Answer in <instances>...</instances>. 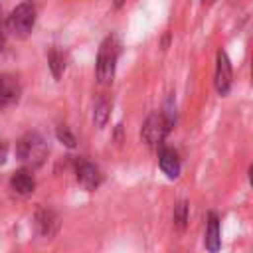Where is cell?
Here are the masks:
<instances>
[{"instance_id":"ba28073f","label":"cell","mask_w":253,"mask_h":253,"mask_svg":"<svg viewBox=\"0 0 253 253\" xmlns=\"http://www.w3.org/2000/svg\"><path fill=\"white\" fill-rule=\"evenodd\" d=\"M158 162H160V170H162L168 178H178V174H180V158H178L176 150L160 146Z\"/></svg>"},{"instance_id":"8992f818","label":"cell","mask_w":253,"mask_h":253,"mask_svg":"<svg viewBox=\"0 0 253 253\" xmlns=\"http://www.w3.org/2000/svg\"><path fill=\"white\" fill-rule=\"evenodd\" d=\"M75 174H77V182L85 188V190H95L99 188V184L103 182V176L99 172V168L87 160H79L77 162V168H75Z\"/></svg>"},{"instance_id":"e0dca14e","label":"cell","mask_w":253,"mask_h":253,"mask_svg":"<svg viewBox=\"0 0 253 253\" xmlns=\"http://www.w3.org/2000/svg\"><path fill=\"white\" fill-rule=\"evenodd\" d=\"M4 43H6V36H4V30H2V26H0V51L4 49Z\"/></svg>"},{"instance_id":"ac0fdd59","label":"cell","mask_w":253,"mask_h":253,"mask_svg":"<svg viewBox=\"0 0 253 253\" xmlns=\"http://www.w3.org/2000/svg\"><path fill=\"white\" fill-rule=\"evenodd\" d=\"M123 4H125V0H115V6H117V8L123 6Z\"/></svg>"},{"instance_id":"30bf717a","label":"cell","mask_w":253,"mask_h":253,"mask_svg":"<svg viewBox=\"0 0 253 253\" xmlns=\"http://www.w3.org/2000/svg\"><path fill=\"white\" fill-rule=\"evenodd\" d=\"M20 97V87L12 77H0V109L16 103Z\"/></svg>"},{"instance_id":"5b68a950","label":"cell","mask_w":253,"mask_h":253,"mask_svg":"<svg viewBox=\"0 0 253 253\" xmlns=\"http://www.w3.org/2000/svg\"><path fill=\"white\" fill-rule=\"evenodd\" d=\"M231 79H233V71H231V61L227 57V53L223 49L217 51V61H215V89L221 97H225L231 89Z\"/></svg>"},{"instance_id":"52a82bcc","label":"cell","mask_w":253,"mask_h":253,"mask_svg":"<svg viewBox=\"0 0 253 253\" xmlns=\"http://www.w3.org/2000/svg\"><path fill=\"white\" fill-rule=\"evenodd\" d=\"M34 223H36V229L42 237H53L57 227H59V219L51 210H38Z\"/></svg>"},{"instance_id":"9a60e30c","label":"cell","mask_w":253,"mask_h":253,"mask_svg":"<svg viewBox=\"0 0 253 253\" xmlns=\"http://www.w3.org/2000/svg\"><path fill=\"white\" fill-rule=\"evenodd\" d=\"M55 134H57V138H59L65 146H69V148H73V146H75V136L69 132V128H67V126H59Z\"/></svg>"},{"instance_id":"6da1fadb","label":"cell","mask_w":253,"mask_h":253,"mask_svg":"<svg viewBox=\"0 0 253 253\" xmlns=\"http://www.w3.org/2000/svg\"><path fill=\"white\" fill-rule=\"evenodd\" d=\"M16 156L30 168L40 166L47 156V142L38 132H26L16 144Z\"/></svg>"},{"instance_id":"5bb4252c","label":"cell","mask_w":253,"mask_h":253,"mask_svg":"<svg viewBox=\"0 0 253 253\" xmlns=\"http://www.w3.org/2000/svg\"><path fill=\"white\" fill-rule=\"evenodd\" d=\"M188 223V202H178L174 206V225L178 229H184Z\"/></svg>"},{"instance_id":"2e32d148","label":"cell","mask_w":253,"mask_h":253,"mask_svg":"<svg viewBox=\"0 0 253 253\" xmlns=\"http://www.w3.org/2000/svg\"><path fill=\"white\" fill-rule=\"evenodd\" d=\"M6 158H8V144L0 142V166L6 162Z\"/></svg>"},{"instance_id":"3957f363","label":"cell","mask_w":253,"mask_h":253,"mask_svg":"<svg viewBox=\"0 0 253 253\" xmlns=\"http://www.w3.org/2000/svg\"><path fill=\"white\" fill-rule=\"evenodd\" d=\"M34 24H36V8H34L32 2H22V4H18V6L10 12V16H8V20H6L8 30H10L14 36H18V38H26V36L32 32Z\"/></svg>"},{"instance_id":"4fadbf2b","label":"cell","mask_w":253,"mask_h":253,"mask_svg":"<svg viewBox=\"0 0 253 253\" xmlns=\"http://www.w3.org/2000/svg\"><path fill=\"white\" fill-rule=\"evenodd\" d=\"M47 61H49V69H51L53 77L59 79L63 75V71H65V57H63V53L57 51V49H51Z\"/></svg>"},{"instance_id":"d6986e66","label":"cell","mask_w":253,"mask_h":253,"mask_svg":"<svg viewBox=\"0 0 253 253\" xmlns=\"http://www.w3.org/2000/svg\"><path fill=\"white\" fill-rule=\"evenodd\" d=\"M204 2H213V0H204Z\"/></svg>"},{"instance_id":"8fae6325","label":"cell","mask_w":253,"mask_h":253,"mask_svg":"<svg viewBox=\"0 0 253 253\" xmlns=\"http://www.w3.org/2000/svg\"><path fill=\"white\" fill-rule=\"evenodd\" d=\"M206 247L210 251H217L219 249V223L215 213L208 215V229H206Z\"/></svg>"},{"instance_id":"277c9868","label":"cell","mask_w":253,"mask_h":253,"mask_svg":"<svg viewBox=\"0 0 253 253\" xmlns=\"http://www.w3.org/2000/svg\"><path fill=\"white\" fill-rule=\"evenodd\" d=\"M172 123L162 115V113H154L150 115L144 125H142V140L150 146V148H160L168 130H170Z\"/></svg>"},{"instance_id":"7c38bea8","label":"cell","mask_w":253,"mask_h":253,"mask_svg":"<svg viewBox=\"0 0 253 253\" xmlns=\"http://www.w3.org/2000/svg\"><path fill=\"white\" fill-rule=\"evenodd\" d=\"M109 117H111V105H109V101H107V99H99V101L95 103V111H93V121H95V125H97L99 128H103V126L107 125Z\"/></svg>"},{"instance_id":"9c48e42d","label":"cell","mask_w":253,"mask_h":253,"mask_svg":"<svg viewBox=\"0 0 253 253\" xmlns=\"http://www.w3.org/2000/svg\"><path fill=\"white\" fill-rule=\"evenodd\" d=\"M10 186H12V190H14L16 194H20V196H30V194L34 192V188H36V180H34V176L30 174V170L22 168V170H18V172L12 174Z\"/></svg>"},{"instance_id":"7a4b0ae2","label":"cell","mask_w":253,"mask_h":253,"mask_svg":"<svg viewBox=\"0 0 253 253\" xmlns=\"http://www.w3.org/2000/svg\"><path fill=\"white\" fill-rule=\"evenodd\" d=\"M117 55H119V42L115 36H107L99 47L97 53V65H95V75L97 81L107 85L115 77V65H117Z\"/></svg>"}]
</instances>
